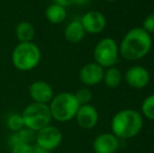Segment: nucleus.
<instances>
[{
	"mask_svg": "<svg viewBox=\"0 0 154 153\" xmlns=\"http://www.w3.org/2000/svg\"><path fill=\"white\" fill-rule=\"evenodd\" d=\"M106 1H108V2H114V1H116V0H106Z\"/></svg>",
	"mask_w": 154,
	"mask_h": 153,
	"instance_id": "obj_27",
	"label": "nucleus"
},
{
	"mask_svg": "<svg viewBox=\"0 0 154 153\" xmlns=\"http://www.w3.org/2000/svg\"><path fill=\"white\" fill-rule=\"evenodd\" d=\"M29 92L32 102L47 105L55 96L51 84L45 81H41V80L32 82L29 88Z\"/></svg>",
	"mask_w": 154,
	"mask_h": 153,
	"instance_id": "obj_9",
	"label": "nucleus"
},
{
	"mask_svg": "<svg viewBox=\"0 0 154 153\" xmlns=\"http://www.w3.org/2000/svg\"><path fill=\"white\" fill-rule=\"evenodd\" d=\"M34 153H49L48 151H46V150L42 149L41 147H39V146L35 145L34 146Z\"/></svg>",
	"mask_w": 154,
	"mask_h": 153,
	"instance_id": "obj_25",
	"label": "nucleus"
},
{
	"mask_svg": "<svg viewBox=\"0 0 154 153\" xmlns=\"http://www.w3.org/2000/svg\"><path fill=\"white\" fill-rule=\"evenodd\" d=\"M12 153H34V146L26 143L17 144L12 147Z\"/></svg>",
	"mask_w": 154,
	"mask_h": 153,
	"instance_id": "obj_22",
	"label": "nucleus"
},
{
	"mask_svg": "<svg viewBox=\"0 0 154 153\" xmlns=\"http://www.w3.org/2000/svg\"><path fill=\"white\" fill-rule=\"evenodd\" d=\"M81 24L83 25V29L85 33L91 34H99L104 31L106 27V17L103 13L99 11H89L85 13L80 19Z\"/></svg>",
	"mask_w": 154,
	"mask_h": 153,
	"instance_id": "obj_8",
	"label": "nucleus"
},
{
	"mask_svg": "<svg viewBox=\"0 0 154 153\" xmlns=\"http://www.w3.org/2000/svg\"><path fill=\"white\" fill-rule=\"evenodd\" d=\"M122 79H123L122 72H120V69H118L114 66L107 68V70L104 72L103 81L105 82L106 86L109 88L118 87L121 84V82H122Z\"/></svg>",
	"mask_w": 154,
	"mask_h": 153,
	"instance_id": "obj_18",
	"label": "nucleus"
},
{
	"mask_svg": "<svg viewBox=\"0 0 154 153\" xmlns=\"http://www.w3.org/2000/svg\"><path fill=\"white\" fill-rule=\"evenodd\" d=\"M62 139L63 135L60 129H58L55 126L48 125V126L39 130L38 132H36L35 142H36L37 146L51 152L53 150L57 149L61 145Z\"/></svg>",
	"mask_w": 154,
	"mask_h": 153,
	"instance_id": "obj_7",
	"label": "nucleus"
},
{
	"mask_svg": "<svg viewBox=\"0 0 154 153\" xmlns=\"http://www.w3.org/2000/svg\"><path fill=\"white\" fill-rule=\"evenodd\" d=\"M95 153H114L119 148V139L113 133H102L93 141Z\"/></svg>",
	"mask_w": 154,
	"mask_h": 153,
	"instance_id": "obj_13",
	"label": "nucleus"
},
{
	"mask_svg": "<svg viewBox=\"0 0 154 153\" xmlns=\"http://www.w3.org/2000/svg\"><path fill=\"white\" fill-rule=\"evenodd\" d=\"M15 35L18 39L19 43L32 42L36 36V29L34 24L29 21H21L15 29Z\"/></svg>",
	"mask_w": 154,
	"mask_h": 153,
	"instance_id": "obj_15",
	"label": "nucleus"
},
{
	"mask_svg": "<svg viewBox=\"0 0 154 153\" xmlns=\"http://www.w3.org/2000/svg\"><path fill=\"white\" fill-rule=\"evenodd\" d=\"M104 68L95 62L87 63L81 68L79 78L81 82L86 86H95L103 81Z\"/></svg>",
	"mask_w": 154,
	"mask_h": 153,
	"instance_id": "obj_11",
	"label": "nucleus"
},
{
	"mask_svg": "<svg viewBox=\"0 0 154 153\" xmlns=\"http://www.w3.org/2000/svg\"><path fill=\"white\" fill-rule=\"evenodd\" d=\"M125 81L130 87L142 89L150 82V74L144 66H131L125 74Z\"/></svg>",
	"mask_w": 154,
	"mask_h": 153,
	"instance_id": "obj_10",
	"label": "nucleus"
},
{
	"mask_svg": "<svg viewBox=\"0 0 154 153\" xmlns=\"http://www.w3.org/2000/svg\"><path fill=\"white\" fill-rule=\"evenodd\" d=\"M41 61V50L34 42L18 43L13 49L12 62L20 72H31Z\"/></svg>",
	"mask_w": 154,
	"mask_h": 153,
	"instance_id": "obj_3",
	"label": "nucleus"
},
{
	"mask_svg": "<svg viewBox=\"0 0 154 153\" xmlns=\"http://www.w3.org/2000/svg\"><path fill=\"white\" fill-rule=\"evenodd\" d=\"M77 99L78 103L80 105H86V104H90L92 100V92L90 91L88 88H80L77 90L75 93H73Z\"/></svg>",
	"mask_w": 154,
	"mask_h": 153,
	"instance_id": "obj_21",
	"label": "nucleus"
},
{
	"mask_svg": "<svg viewBox=\"0 0 154 153\" xmlns=\"http://www.w3.org/2000/svg\"><path fill=\"white\" fill-rule=\"evenodd\" d=\"M152 47V38L143 27L131 29L119 46L120 55L128 61H136L146 57Z\"/></svg>",
	"mask_w": 154,
	"mask_h": 153,
	"instance_id": "obj_1",
	"label": "nucleus"
},
{
	"mask_svg": "<svg viewBox=\"0 0 154 153\" xmlns=\"http://www.w3.org/2000/svg\"><path fill=\"white\" fill-rule=\"evenodd\" d=\"M90 0H75V3L77 4H84V3H87L89 2Z\"/></svg>",
	"mask_w": 154,
	"mask_h": 153,
	"instance_id": "obj_26",
	"label": "nucleus"
},
{
	"mask_svg": "<svg viewBox=\"0 0 154 153\" xmlns=\"http://www.w3.org/2000/svg\"><path fill=\"white\" fill-rule=\"evenodd\" d=\"M51 118L58 122L65 123L75 118L80 107L75 94L68 91H63L54 96L48 104Z\"/></svg>",
	"mask_w": 154,
	"mask_h": 153,
	"instance_id": "obj_4",
	"label": "nucleus"
},
{
	"mask_svg": "<svg viewBox=\"0 0 154 153\" xmlns=\"http://www.w3.org/2000/svg\"><path fill=\"white\" fill-rule=\"evenodd\" d=\"M75 118L81 128L91 129L97 125L99 121V113L94 106L90 104L80 105Z\"/></svg>",
	"mask_w": 154,
	"mask_h": 153,
	"instance_id": "obj_12",
	"label": "nucleus"
},
{
	"mask_svg": "<svg viewBox=\"0 0 154 153\" xmlns=\"http://www.w3.org/2000/svg\"><path fill=\"white\" fill-rule=\"evenodd\" d=\"M6 126L12 132H18L24 128V122H23L21 113L13 112L8 115L6 118Z\"/></svg>",
	"mask_w": 154,
	"mask_h": 153,
	"instance_id": "obj_19",
	"label": "nucleus"
},
{
	"mask_svg": "<svg viewBox=\"0 0 154 153\" xmlns=\"http://www.w3.org/2000/svg\"><path fill=\"white\" fill-rule=\"evenodd\" d=\"M85 31L83 29V25L81 24L80 20H73L65 27L64 37L69 43H79L85 37Z\"/></svg>",
	"mask_w": 154,
	"mask_h": 153,
	"instance_id": "obj_14",
	"label": "nucleus"
},
{
	"mask_svg": "<svg viewBox=\"0 0 154 153\" xmlns=\"http://www.w3.org/2000/svg\"><path fill=\"white\" fill-rule=\"evenodd\" d=\"M54 3L59 4V5L63 6L66 8L67 6H70L75 3V0H54Z\"/></svg>",
	"mask_w": 154,
	"mask_h": 153,
	"instance_id": "obj_24",
	"label": "nucleus"
},
{
	"mask_svg": "<svg viewBox=\"0 0 154 153\" xmlns=\"http://www.w3.org/2000/svg\"><path fill=\"white\" fill-rule=\"evenodd\" d=\"M35 139H36V132L24 127L20 131H18V132L12 133V135L8 137V145L12 148L13 146L20 143L32 144V142H35Z\"/></svg>",
	"mask_w": 154,
	"mask_h": 153,
	"instance_id": "obj_16",
	"label": "nucleus"
},
{
	"mask_svg": "<svg viewBox=\"0 0 154 153\" xmlns=\"http://www.w3.org/2000/svg\"><path fill=\"white\" fill-rule=\"evenodd\" d=\"M143 128V118L133 109H123L112 118L111 129L113 134L121 139H130L140 133Z\"/></svg>",
	"mask_w": 154,
	"mask_h": 153,
	"instance_id": "obj_2",
	"label": "nucleus"
},
{
	"mask_svg": "<svg viewBox=\"0 0 154 153\" xmlns=\"http://www.w3.org/2000/svg\"><path fill=\"white\" fill-rule=\"evenodd\" d=\"M119 45L112 38H103L97 43L93 49L94 62L103 68L112 67L119 60Z\"/></svg>",
	"mask_w": 154,
	"mask_h": 153,
	"instance_id": "obj_6",
	"label": "nucleus"
},
{
	"mask_svg": "<svg viewBox=\"0 0 154 153\" xmlns=\"http://www.w3.org/2000/svg\"><path fill=\"white\" fill-rule=\"evenodd\" d=\"M142 112L147 118L154 121V93L148 96L142 104Z\"/></svg>",
	"mask_w": 154,
	"mask_h": 153,
	"instance_id": "obj_20",
	"label": "nucleus"
},
{
	"mask_svg": "<svg viewBox=\"0 0 154 153\" xmlns=\"http://www.w3.org/2000/svg\"><path fill=\"white\" fill-rule=\"evenodd\" d=\"M143 29L148 34H154V13L148 15L143 22Z\"/></svg>",
	"mask_w": 154,
	"mask_h": 153,
	"instance_id": "obj_23",
	"label": "nucleus"
},
{
	"mask_svg": "<svg viewBox=\"0 0 154 153\" xmlns=\"http://www.w3.org/2000/svg\"><path fill=\"white\" fill-rule=\"evenodd\" d=\"M46 19L53 24H59L62 23L67 17V11L65 8L59 5V4L53 3L48 5L45 12Z\"/></svg>",
	"mask_w": 154,
	"mask_h": 153,
	"instance_id": "obj_17",
	"label": "nucleus"
},
{
	"mask_svg": "<svg viewBox=\"0 0 154 153\" xmlns=\"http://www.w3.org/2000/svg\"><path fill=\"white\" fill-rule=\"evenodd\" d=\"M21 115L24 122V127L31 129L34 132H38L44 127L51 125L53 120L48 105L35 102L27 105L23 109Z\"/></svg>",
	"mask_w": 154,
	"mask_h": 153,
	"instance_id": "obj_5",
	"label": "nucleus"
}]
</instances>
